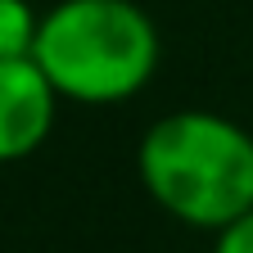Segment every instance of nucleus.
I'll return each instance as SVG.
<instances>
[{
  "label": "nucleus",
  "instance_id": "39448f33",
  "mask_svg": "<svg viewBox=\"0 0 253 253\" xmlns=\"http://www.w3.org/2000/svg\"><path fill=\"white\" fill-rule=\"evenodd\" d=\"M212 253H253V208L212 231Z\"/></svg>",
  "mask_w": 253,
  "mask_h": 253
},
{
  "label": "nucleus",
  "instance_id": "20e7f679",
  "mask_svg": "<svg viewBox=\"0 0 253 253\" xmlns=\"http://www.w3.org/2000/svg\"><path fill=\"white\" fill-rule=\"evenodd\" d=\"M41 14L32 0H0V59H32Z\"/></svg>",
  "mask_w": 253,
  "mask_h": 253
},
{
  "label": "nucleus",
  "instance_id": "7ed1b4c3",
  "mask_svg": "<svg viewBox=\"0 0 253 253\" xmlns=\"http://www.w3.org/2000/svg\"><path fill=\"white\" fill-rule=\"evenodd\" d=\"M59 100L37 59H0V163H23L50 140Z\"/></svg>",
  "mask_w": 253,
  "mask_h": 253
},
{
  "label": "nucleus",
  "instance_id": "f03ea898",
  "mask_svg": "<svg viewBox=\"0 0 253 253\" xmlns=\"http://www.w3.org/2000/svg\"><path fill=\"white\" fill-rule=\"evenodd\" d=\"M154 18L136 0H59L41 14L32 59L73 104H122L158 73Z\"/></svg>",
  "mask_w": 253,
  "mask_h": 253
},
{
  "label": "nucleus",
  "instance_id": "f257e3e1",
  "mask_svg": "<svg viewBox=\"0 0 253 253\" xmlns=\"http://www.w3.org/2000/svg\"><path fill=\"white\" fill-rule=\"evenodd\" d=\"M145 195L195 231H221L253 208V131L217 109H176L136 145Z\"/></svg>",
  "mask_w": 253,
  "mask_h": 253
}]
</instances>
